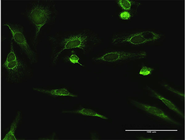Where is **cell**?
I'll return each instance as SVG.
<instances>
[{"label":"cell","mask_w":185,"mask_h":140,"mask_svg":"<svg viewBox=\"0 0 185 140\" xmlns=\"http://www.w3.org/2000/svg\"><path fill=\"white\" fill-rule=\"evenodd\" d=\"M79 57L75 53L74 51H72V53L67 56L65 60L67 62L73 64H78L81 66H84L79 62Z\"/></svg>","instance_id":"30bf717a"},{"label":"cell","mask_w":185,"mask_h":140,"mask_svg":"<svg viewBox=\"0 0 185 140\" xmlns=\"http://www.w3.org/2000/svg\"><path fill=\"white\" fill-rule=\"evenodd\" d=\"M147 56L146 52L144 51H131L114 50L107 51L92 58L96 63H113L144 59Z\"/></svg>","instance_id":"5b68a950"},{"label":"cell","mask_w":185,"mask_h":140,"mask_svg":"<svg viewBox=\"0 0 185 140\" xmlns=\"http://www.w3.org/2000/svg\"><path fill=\"white\" fill-rule=\"evenodd\" d=\"M162 36L160 34L151 30L131 33H121L113 35L111 42L114 45L139 46L155 42Z\"/></svg>","instance_id":"3957f363"},{"label":"cell","mask_w":185,"mask_h":140,"mask_svg":"<svg viewBox=\"0 0 185 140\" xmlns=\"http://www.w3.org/2000/svg\"><path fill=\"white\" fill-rule=\"evenodd\" d=\"M2 26L9 30L11 39L18 46L30 63L32 64L36 63L38 60L37 53L29 43L23 26L18 23L10 22L4 23Z\"/></svg>","instance_id":"277c9868"},{"label":"cell","mask_w":185,"mask_h":140,"mask_svg":"<svg viewBox=\"0 0 185 140\" xmlns=\"http://www.w3.org/2000/svg\"><path fill=\"white\" fill-rule=\"evenodd\" d=\"M2 68L6 80L11 84L20 82L28 72L27 65L18 57L13 60L3 62Z\"/></svg>","instance_id":"8992f818"},{"label":"cell","mask_w":185,"mask_h":140,"mask_svg":"<svg viewBox=\"0 0 185 140\" xmlns=\"http://www.w3.org/2000/svg\"><path fill=\"white\" fill-rule=\"evenodd\" d=\"M33 90L35 92L54 97L68 96L76 97L77 96V95L71 93L65 87L56 88L34 87Z\"/></svg>","instance_id":"52a82bcc"},{"label":"cell","mask_w":185,"mask_h":140,"mask_svg":"<svg viewBox=\"0 0 185 140\" xmlns=\"http://www.w3.org/2000/svg\"><path fill=\"white\" fill-rule=\"evenodd\" d=\"M63 112L77 113L83 115L96 117L105 119H108L107 117L100 114L92 110L85 108H82L74 111H63Z\"/></svg>","instance_id":"9c48e42d"},{"label":"cell","mask_w":185,"mask_h":140,"mask_svg":"<svg viewBox=\"0 0 185 140\" xmlns=\"http://www.w3.org/2000/svg\"><path fill=\"white\" fill-rule=\"evenodd\" d=\"M154 68L146 66H143L139 72V74L143 76L148 75L151 73Z\"/></svg>","instance_id":"7c38bea8"},{"label":"cell","mask_w":185,"mask_h":140,"mask_svg":"<svg viewBox=\"0 0 185 140\" xmlns=\"http://www.w3.org/2000/svg\"><path fill=\"white\" fill-rule=\"evenodd\" d=\"M22 118V114L20 112L18 111L16 116L9 127V130L6 134L3 140H17L15 133L18 126Z\"/></svg>","instance_id":"ba28073f"},{"label":"cell","mask_w":185,"mask_h":140,"mask_svg":"<svg viewBox=\"0 0 185 140\" xmlns=\"http://www.w3.org/2000/svg\"><path fill=\"white\" fill-rule=\"evenodd\" d=\"M118 4L123 9L125 10H130L132 4L131 1L128 0H118Z\"/></svg>","instance_id":"8fae6325"},{"label":"cell","mask_w":185,"mask_h":140,"mask_svg":"<svg viewBox=\"0 0 185 140\" xmlns=\"http://www.w3.org/2000/svg\"><path fill=\"white\" fill-rule=\"evenodd\" d=\"M119 15L120 18L124 20H128L131 17L130 13L126 11L121 12Z\"/></svg>","instance_id":"4fadbf2b"},{"label":"cell","mask_w":185,"mask_h":140,"mask_svg":"<svg viewBox=\"0 0 185 140\" xmlns=\"http://www.w3.org/2000/svg\"><path fill=\"white\" fill-rule=\"evenodd\" d=\"M57 15L54 1L34 0L27 3L23 15L31 26L33 47L37 46L42 35L53 27Z\"/></svg>","instance_id":"7a4b0ae2"},{"label":"cell","mask_w":185,"mask_h":140,"mask_svg":"<svg viewBox=\"0 0 185 140\" xmlns=\"http://www.w3.org/2000/svg\"><path fill=\"white\" fill-rule=\"evenodd\" d=\"M48 40L51 50L50 63L52 65H56L60 55L66 50L77 49L85 53L101 41L97 33L88 29L58 33L49 36Z\"/></svg>","instance_id":"6da1fadb"}]
</instances>
